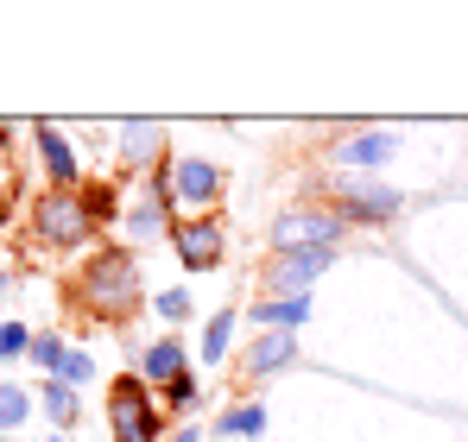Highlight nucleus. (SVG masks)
<instances>
[{"mask_svg": "<svg viewBox=\"0 0 468 442\" xmlns=\"http://www.w3.org/2000/svg\"><path fill=\"white\" fill-rule=\"evenodd\" d=\"M165 158V127L158 121H127L121 127V171H146Z\"/></svg>", "mask_w": 468, "mask_h": 442, "instance_id": "nucleus-16", "label": "nucleus"}, {"mask_svg": "<svg viewBox=\"0 0 468 442\" xmlns=\"http://www.w3.org/2000/svg\"><path fill=\"white\" fill-rule=\"evenodd\" d=\"M335 266V253L329 247H292V253H266V266H260V285L272 297H311V285Z\"/></svg>", "mask_w": 468, "mask_h": 442, "instance_id": "nucleus-9", "label": "nucleus"}, {"mask_svg": "<svg viewBox=\"0 0 468 442\" xmlns=\"http://www.w3.org/2000/svg\"><path fill=\"white\" fill-rule=\"evenodd\" d=\"M95 379V354L89 348H70V367H64V385H89Z\"/></svg>", "mask_w": 468, "mask_h": 442, "instance_id": "nucleus-25", "label": "nucleus"}, {"mask_svg": "<svg viewBox=\"0 0 468 442\" xmlns=\"http://www.w3.org/2000/svg\"><path fill=\"white\" fill-rule=\"evenodd\" d=\"M133 373H140V379H146L153 392H165V385H171L177 373H190V348H184L177 335H158L153 348L140 354V367H133Z\"/></svg>", "mask_w": 468, "mask_h": 442, "instance_id": "nucleus-15", "label": "nucleus"}, {"mask_svg": "<svg viewBox=\"0 0 468 442\" xmlns=\"http://www.w3.org/2000/svg\"><path fill=\"white\" fill-rule=\"evenodd\" d=\"M171 253L184 272H216L229 259V221L222 216H177L171 221Z\"/></svg>", "mask_w": 468, "mask_h": 442, "instance_id": "nucleus-8", "label": "nucleus"}, {"mask_svg": "<svg viewBox=\"0 0 468 442\" xmlns=\"http://www.w3.org/2000/svg\"><path fill=\"white\" fill-rule=\"evenodd\" d=\"M165 177H171V209L177 216H216L229 196V171L216 158L197 152H165Z\"/></svg>", "mask_w": 468, "mask_h": 442, "instance_id": "nucleus-3", "label": "nucleus"}, {"mask_svg": "<svg viewBox=\"0 0 468 442\" xmlns=\"http://www.w3.org/2000/svg\"><path fill=\"white\" fill-rule=\"evenodd\" d=\"M64 303L77 310L82 322H101V329H121L140 303H146V285H140V259L127 240H95L77 259V272L64 279Z\"/></svg>", "mask_w": 468, "mask_h": 442, "instance_id": "nucleus-1", "label": "nucleus"}, {"mask_svg": "<svg viewBox=\"0 0 468 442\" xmlns=\"http://www.w3.org/2000/svg\"><path fill=\"white\" fill-rule=\"evenodd\" d=\"M38 442H70V437H38Z\"/></svg>", "mask_w": 468, "mask_h": 442, "instance_id": "nucleus-28", "label": "nucleus"}, {"mask_svg": "<svg viewBox=\"0 0 468 442\" xmlns=\"http://www.w3.org/2000/svg\"><path fill=\"white\" fill-rule=\"evenodd\" d=\"M108 430H114V442H165V405L140 373L108 379Z\"/></svg>", "mask_w": 468, "mask_h": 442, "instance_id": "nucleus-4", "label": "nucleus"}, {"mask_svg": "<svg viewBox=\"0 0 468 442\" xmlns=\"http://www.w3.org/2000/svg\"><path fill=\"white\" fill-rule=\"evenodd\" d=\"M32 367H38V379H64V367H70V342L58 335V329H38L32 335V354H26Z\"/></svg>", "mask_w": 468, "mask_h": 442, "instance_id": "nucleus-20", "label": "nucleus"}, {"mask_svg": "<svg viewBox=\"0 0 468 442\" xmlns=\"http://www.w3.org/2000/svg\"><path fill=\"white\" fill-rule=\"evenodd\" d=\"M6 221H13V196H0V227H6Z\"/></svg>", "mask_w": 468, "mask_h": 442, "instance_id": "nucleus-27", "label": "nucleus"}, {"mask_svg": "<svg viewBox=\"0 0 468 442\" xmlns=\"http://www.w3.org/2000/svg\"><path fill=\"white\" fill-rule=\"evenodd\" d=\"M399 158V133L387 127H335V146H323V164L335 177H355V171H380Z\"/></svg>", "mask_w": 468, "mask_h": 442, "instance_id": "nucleus-6", "label": "nucleus"}, {"mask_svg": "<svg viewBox=\"0 0 468 442\" xmlns=\"http://www.w3.org/2000/svg\"><path fill=\"white\" fill-rule=\"evenodd\" d=\"M32 405H38V398H32L26 385H13V379H0V437H6V430H19V424L32 417Z\"/></svg>", "mask_w": 468, "mask_h": 442, "instance_id": "nucleus-22", "label": "nucleus"}, {"mask_svg": "<svg viewBox=\"0 0 468 442\" xmlns=\"http://www.w3.org/2000/svg\"><path fill=\"white\" fill-rule=\"evenodd\" d=\"M171 221H177V209H171V177H165V158H158V164H153V184H146L140 196H127V216H121L127 247L171 240Z\"/></svg>", "mask_w": 468, "mask_h": 442, "instance_id": "nucleus-7", "label": "nucleus"}, {"mask_svg": "<svg viewBox=\"0 0 468 442\" xmlns=\"http://www.w3.org/2000/svg\"><path fill=\"white\" fill-rule=\"evenodd\" d=\"M26 247H45V253H89L95 247V221L82 216L77 190H38L32 209H26Z\"/></svg>", "mask_w": 468, "mask_h": 442, "instance_id": "nucleus-2", "label": "nucleus"}, {"mask_svg": "<svg viewBox=\"0 0 468 442\" xmlns=\"http://www.w3.org/2000/svg\"><path fill=\"white\" fill-rule=\"evenodd\" d=\"M77 196H82V216L95 221V234H108L114 221L127 216V190H121L114 177H82Z\"/></svg>", "mask_w": 468, "mask_h": 442, "instance_id": "nucleus-14", "label": "nucleus"}, {"mask_svg": "<svg viewBox=\"0 0 468 442\" xmlns=\"http://www.w3.org/2000/svg\"><path fill=\"white\" fill-rule=\"evenodd\" d=\"M153 310L171 322V329H177V322H190V310H197V303H190V291H184V285H171V291L153 297Z\"/></svg>", "mask_w": 468, "mask_h": 442, "instance_id": "nucleus-24", "label": "nucleus"}, {"mask_svg": "<svg viewBox=\"0 0 468 442\" xmlns=\"http://www.w3.org/2000/svg\"><path fill=\"white\" fill-rule=\"evenodd\" d=\"M285 367H298V335H279V329L253 335L247 354H240V379L247 385H260V379H272V373H285Z\"/></svg>", "mask_w": 468, "mask_h": 442, "instance_id": "nucleus-12", "label": "nucleus"}, {"mask_svg": "<svg viewBox=\"0 0 468 442\" xmlns=\"http://www.w3.org/2000/svg\"><path fill=\"white\" fill-rule=\"evenodd\" d=\"M335 240H342V216L323 203H292L272 221V253H292V247H329L335 253Z\"/></svg>", "mask_w": 468, "mask_h": 442, "instance_id": "nucleus-10", "label": "nucleus"}, {"mask_svg": "<svg viewBox=\"0 0 468 442\" xmlns=\"http://www.w3.org/2000/svg\"><path fill=\"white\" fill-rule=\"evenodd\" d=\"M32 398L45 405V424H58V437H70V424L82 417L77 385H64V379H38V392H32Z\"/></svg>", "mask_w": 468, "mask_h": 442, "instance_id": "nucleus-18", "label": "nucleus"}, {"mask_svg": "<svg viewBox=\"0 0 468 442\" xmlns=\"http://www.w3.org/2000/svg\"><path fill=\"white\" fill-rule=\"evenodd\" d=\"M165 442H203V430H197V424H177V430H171Z\"/></svg>", "mask_w": 468, "mask_h": 442, "instance_id": "nucleus-26", "label": "nucleus"}, {"mask_svg": "<svg viewBox=\"0 0 468 442\" xmlns=\"http://www.w3.org/2000/svg\"><path fill=\"white\" fill-rule=\"evenodd\" d=\"M216 437L222 442H260L266 437V405H260V398H234V405H222Z\"/></svg>", "mask_w": 468, "mask_h": 442, "instance_id": "nucleus-17", "label": "nucleus"}, {"mask_svg": "<svg viewBox=\"0 0 468 442\" xmlns=\"http://www.w3.org/2000/svg\"><path fill=\"white\" fill-rule=\"evenodd\" d=\"M32 322H19V316H6L0 322V361H19V354H32Z\"/></svg>", "mask_w": 468, "mask_h": 442, "instance_id": "nucleus-23", "label": "nucleus"}, {"mask_svg": "<svg viewBox=\"0 0 468 442\" xmlns=\"http://www.w3.org/2000/svg\"><path fill=\"white\" fill-rule=\"evenodd\" d=\"M234 329H240V310H216V316H209V322H203V348H197V361H203V367H222V361H229L234 354Z\"/></svg>", "mask_w": 468, "mask_h": 442, "instance_id": "nucleus-19", "label": "nucleus"}, {"mask_svg": "<svg viewBox=\"0 0 468 442\" xmlns=\"http://www.w3.org/2000/svg\"><path fill=\"white\" fill-rule=\"evenodd\" d=\"M158 405H165L171 417H190V411L203 405V385H197V373H177V379H171V385L158 392Z\"/></svg>", "mask_w": 468, "mask_h": 442, "instance_id": "nucleus-21", "label": "nucleus"}, {"mask_svg": "<svg viewBox=\"0 0 468 442\" xmlns=\"http://www.w3.org/2000/svg\"><path fill=\"white\" fill-rule=\"evenodd\" d=\"M0 442H6V437H0Z\"/></svg>", "mask_w": 468, "mask_h": 442, "instance_id": "nucleus-29", "label": "nucleus"}, {"mask_svg": "<svg viewBox=\"0 0 468 442\" xmlns=\"http://www.w3.org/2000/svg\"><path fill=\"white\" fill-rule=\"evenodd\" d=\"M323 209H335V216H342V227H387V221H399L405 196H399V190H387V184L329 177V184H323Z\"/></svg>", "mask_w": 468, "mask_h": 442, "instance_id": "nucleus-5", "label": "nucleus"}, {"mask_svg": "<svg viewBox=\"0 0 468 442\" xmlns=\"http://www.w3.org/2000/svg\"><path fill=\"white\" fill-rule=\"evenodd\" d=\"M32 152H38V164H45V184H51V190H77V184H82L77 146H70V133H64L58 121H32Z\"/></svg>", "mask_w": 468, "mask_h": 442, "instance_id": "nucleus-11", "label": "nucleus"}, {"mask_svg": "<svg viewBox=\"0 0 468 442\" xmlns=\"http://www.w3.org/2000/svg\"><path fill=\"white\" fill-rule=\"evenodd\" d=\"M247 322L266 335V329H279V335H298L304 322H311V297H260V303H247Z\"/></svg>", "mask_w": 468, "mask_h": 442, "instance_id": "nucleus-13", "label": "nucleus"}]
</instances>
